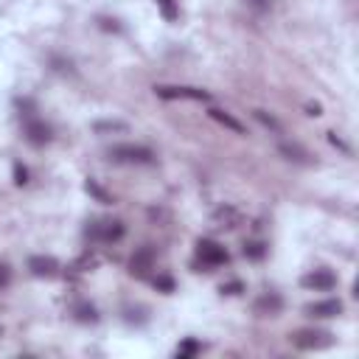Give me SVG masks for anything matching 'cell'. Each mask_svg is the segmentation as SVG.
<instances>
[{"label":"cell","instance_id":"6da1fadb","mask_svg":"<svg viewBox=\"0 0 359 359\" xmlns=\"http://www.w3.org/2000/svg\"><path fill=\"white\" fill-rule=\"evenodd\" d=\"M290 342L298 351H323V348L334 345V337L329 331H320V329H301V331L290 334Z\"/></svg>","mask_w":359,"mask_h":359},{"label":"cell","instance_id":"7a4b0ae2","mask_svg":"<svg viewBox=\"0 0 359 359\" xmlns=\"http://www.w3.org/2000/svg\"><path fill=\"white\" fill-rule=\"evenodd\" d=\"M110 160L127 163V166H149L155 163V152L146 146H132V143H121V146L110 149Z\"/></svg>","mask_w":359,"mask_h":359},{"label":"cell","instance_id":"3957f363","mask_svg":"<svg viewBox=\"0 0 359 359\" xmlns=\"http://www.w3.org/2000/svg\"><path fill=\"white\" fill-rule=\"evenodd\" d=\"M228 261H230V256H228V250L219 241H213V239H199L197 241V264H202L205 270L222 267Z\"/></svg>","mask_w":359,"mask_h":359},{"label":"cell","instance_id":"277c9868","mask_svg":"<svg viewBox=\"0 0 359 359\" xmlns=\"http://www.w3.org/2000/svg\"><path fill=\"white\" fill-rule=\"evenodd\" d=\"M155 96L163 98V101H174V98L210 101V93H208V90H199V87H171V85H157V87H155Z\"/></svg>","mask_w":359,"mask_h":359},{"label":"cell","instance_id":"5b68a950","mask_svg":"<svg viewBox=\"0 0 359 359\" xmlns=\"http://www.w3.org/2000/svg\"><path fill=\"white\" fill-rule=\"evenodd\" d=\"M301 286L309 290V292H329V290L337 286V275L329 272V270H314V272L301 278Z\"/></svg>","mask_w":359,"mask_h":359},{"label":"cell","instance_id":"8992f818","mask_svg":"<svg viewBox=\"0 0 359 359\" xmlns=\"http://www.w3.org/2000/svg\"><path fill=\"white\" fill-rule=\"evenodd\" d=\"M23 135H25V140L31 143V146H45V143H51V138H54L51 127L45 121H37V118H28L25 121Z\"/></svg>","mask_w":359,"mask_h":359},{"label":"cell","instance_id":"52a82bcc","mask_svg":"<svg viewBox=\"0 0 359 359\" xmlns=\"http://www.w3.org/2000/svg\"><path fill=\"white\" fill-rule=\"evenodd\" d=\"M87 236L96 239V241L110 244V241L124 239V225H121V222H96V225L87 228Z\"/></svg>","mask_w":359,"mask_h":359},{"label":"cell","instance_id":"ba28073f","mask_svg":"<svg viewBox=\"0 0 359 359\" xmlns=\"http://www.w3.org/2000/svg\"><path fill=\"white\" fill-rule=\"evenodd\" d=\"M149 270H155V250H152V247L135 250V256L129 259V272H132L135 278H146Z\"/></svg>","mask_w":359,"mask_h":359},{"label":"cell","instance_id":"9c48e42d","mask_svg":"<svg viewBox=\"0 0 359 359\" xmlns=\"http://www.w3.org/2000/svg\"><path fill=\"white\" fill-rule=\"evenodd\" d=\"M28 270L31 275H37V278H56L59 275V261L54 256H31L28 259Z\"/></svg>","mask_w":359,"mask_h":359},{"label":"cell","instance_id":"30bf717a","mask_svg":"<svg viewBox=\"0 0 359 359\" xmlns=\"http://www.w3.org/2000/svg\"><path fill=\"white\" fill-rule=\"evenodd\" d=\"M281 309H283V298H281V295H275V292L261 295V298L256 301V306H253V312H256L259 317H278V314H281Z\"/></svg>","mask_w":359,"mask_h":359},{"label":"cell","instance_id":"8fae6325","mask_svg":"<svg viewBox=\"0 0 359 359\" xmlns=\"http://www.w3.org/2000/svg\"><path fill=\"white\" fill-rule=\"evenodd\" d=\"M309 317H337V314H342V301H317V303H309L306 309H303Z\"/></svg>","mask_w":359,"mask_h":359},{"label":"cell","instance_id":"7c38bea8","mask_svg":"<svg viewBox=\"0 0 359 359\" xmlns=\"http://www.w3.org/2000/svg\"><path fill=\"white\" fill-rule=\"evenodd\" d=\"M208 116L217 121V124H222V127H228V129H233V132H244V127L233 118V116H228L225 110H217V107H213V110H208Z\"/></svg>","mask_w":359,"mask_h":359},{"label":"cell","instance_id":"4fadbf2b","mask_svg":"<svg viewBox=\"0 0 359 359\" xmlns=\"http://www.w3.org/2000/svg\"><path fill=\"white\" fill-rule=\"evenodd\" d=\"M213 222H217V228H236L239 213L233 208H219L217 213H213Z\"/></svg>","mask_w":359,"mask_h":359},{"label":"cell","instance_id":"5bb4252c","mask_svg":"<svg viewBox=\"0 0 359 359\" xmlns=\"http://www.w3.org/2000/svg\"><path fill=\"white\" fill-rule=\"evenodd\" d=\"M281 155H286V160H295V163H309L306 149H301L298 143H281Z\"/></svg>","mask_w":359,"mask_h":359},{"label":"cell","instance_id":"9a60e30c","mask_svg":"<svg viewBox=\"0 0 359 359\" xmlns=\"http://www.w3.org/2000/svg\"><path fill=\"white\" fill-rule=\"evenodd\" d=\"M244 256H247L250 261H261V259L267 256V244H264V241H247V244H244Z\"/></svg>","mask_w":359,"mask_h":359},{"label":"cell","instance_id":"2e32d148","mask_svg":"<svg viewBox=\"0 0 359 359\" xmlns=\"http://www.w3.org/2000/svg\"><path fill=\"white\" fill-rule=\"evenodd\" d=\"M85 191H87L90 197H96L98 202H104V205H113V197L107 194V191H104V188L96 183V180H87V183H85Z\"/></svg>","mask_w":359,"mask_h":359},{"label":"cell","instance_id":"e0dca14e","mask_svg":"<svg viewBox=\"0 0 359 359\" xmlns=\"http://www.w3.org/2000/svg\"><path fill=\"white\" fill-rule=\"evenodd\" d=\"M155 3H157L160 14H163L168 23H174V20H177V0H155Z\"/></svg>","mask_w":359,"mask_h":359},{"label":"cell","instance_id":"ac0fdd59","mask_svg":"<svg viewBox=\"0 0 359 359\" xmlns=\"http://www.w3.org/2000/svg\"><path fill=\"white\" fill-rule=\"evenodd\" d=\"M199 351H202V345H199L197 340H186L183 345L177 348V356H180V359H188V356H197Z\"/></svg>","mask_w":359,"mask_h":359},{"label":"cell","instance_id":"d6986e66","mask_svg":"<svg viewBox=\"0 0 359 359\" xmlns=\"http://www.w3.org/2000/svg\"><path fill=\"white\" fill-rule=\"evenodd\" d=\"M93 129L96 132H127V124L124 121H96Z\"/></svg>","mask_w":359,"mask_h":359},{"label":"cell","instance_id":"ffe728a7","mask_svg":"<svg viewBox=\"0 0 359 359\" xmlns=\"http://www.w3.org/2000/svg\"><path fill=\"white\" fill-rule=\"evenodd\" d=\"M76 320L79 323H98V312L93 306L82 303V306H76Z\"/></svg>","mask_w":359,"mask_h":359},{"label":"cell","instance_id":"44dd1931","mask_svg":"<svg viewBox=\"0 0 359 359\" xmlns=\"http://www.w3.org/2000/svg\"><path fill=\"white\" fill-rule=\"evenodd\" d=\"M253 116H256V121H261L264 127H270V129H275V132H281V124H278V121H275L272 116H267L264 110H256Z\"/></svg>","mask_w":359,"mask_h":359},{"label":"cell","instance_id":"7402d4cb","mask_svg":"<svg viewBox=\"0 0 359 359\" xmlns=\"http://www.w3.org/2000/svg\"><path fill=\"white\" fill-rule=\"evenodd\" d=\"M9 283H12V267L6 261H0V290H6Z\"/></svg>","mask_w":359,"mask_h":359},{"label":"cell","instance_id":"603a6c76","mask_svg":"<svg viewBox=\"0 0 359 359\" xmlns=\"http://www.w3.org/2000/svg\"><path fill=\"white\" fill-rule=\"evenodd\" d=\"M155 286H157V290H163V292H174V281H171L168 275H157V278H155Z\"/></svg>","mask_w":359,"mask_h":359},{"label":"cell","instance_id":"cb8c5ba5","mask_svg":"<svg viewBox=\"0 0 359 359\" xmlns=\"http://www.w3.org/2000/svg\"><path fill=\"white\" fill-rule=\"evenodd\" d=\"M241 290H244V286H241L239 281H230V283H222V286H219V292H222V295H239Z\"/></svg>","mask_w":359,"mask_h":359},{"label":"cell","instance_id":"d4e9b609","mask_svg":"<svg viewBox=\"0 0 359 359\" xmlns=\"http://www.w3.org/2000/svg\"><path fill=\"white\" fill-rule=\"evenodd\" d=\"M28 183V168L25 166H14V186H25Z\"/></svg>","mask_w":359,"mask_h":359},{"label":"cell","instance_id":"484cf974","mask_svg":"<svg viewBox=\"0 0 359 359\" xmlns=\"http://www.w3.org/2000/svg\"><path fill=\"white\" fill-rule=\"evenodd\" d=\"M306 116H314V118L323 116V107L320 104H306Z\"/></svg>","mask_w":359,"mask_h":359},{"label":"cell","instance_id":"4316f807","mask_svg":"<svg viewBox=\"0 0 359 359\" xmlns=\"http://www.w3.org/2000/svg\"><path fill=\"white\" fill-rule=\"evenodd\" d=\"M250 3H253L256 9H270V3H272V0H250Z\"/></svg>","mask_w":359,"mask_h":359}]
</instances>
